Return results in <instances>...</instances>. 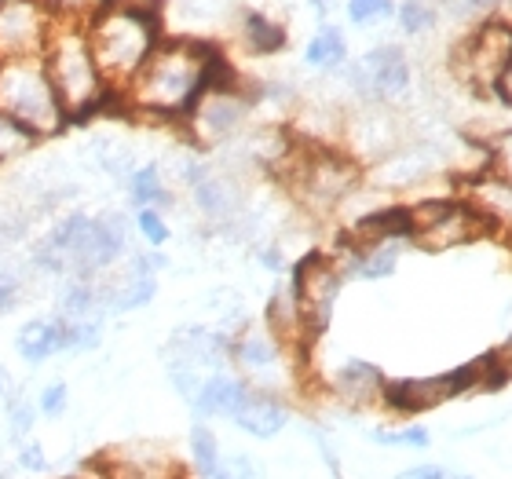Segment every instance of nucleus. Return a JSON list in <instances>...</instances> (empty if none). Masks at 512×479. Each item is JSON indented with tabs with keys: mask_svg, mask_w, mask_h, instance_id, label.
<instances>
[{
	"mask_svg": "<svg viewBox=\"0 0 512 479\" xmlns=\"http://www.w3.org/2000/svg\"><path fill=\"white\" fill-rule=\"evenodd\" d=\"M22 297H26V275L4 267V271H0V319L19 308Z\"/></svg>",
	"mask_w": 512,
	"mask_h": 479,
	"instance_id": "44",
	"label": "nucleus"
},
{
	"mask_svg": "<svg viewBox=\"0 0 512 479\" xmlns=\"http://www.w3.org/2000/svg\"><path fill=\"white\" fill-rule=\"evenodd\" d=\"M132 253V220L121 209L99 216L66 213L30 245V271L55 282H96Z\"/></svg>",
	"mask_w": 512,
	"mask_h": 479,
	"instance_id": "2",
	"label": "nucleus"
},
{
	"mask_svg": "<svg viewBox=\"0 0 512 479\" xmlns=\"http://www.w3.org/2000/svg\"><path fill=\"white\" fill-rule=\"evenodd\" d=\"M395 19H399V30L410 33V37H421V33L436 30L439 22V11L432 0H403L399 8H395Z\"/></svg>",
	"mask_w": 512,
	"mask_h": 479,
	"instance_id": "34",
	"label": "nucleus"
},
{
	"mask_svg": "<svg viewBox=\"0 0 512 479\" xmlns=\"http://www.w3.org/2000/svg\"><path fill=\"white\" fill-rule=\"evenodd\" d=\"M498 8H502V0H439L436 11H443L454 22H487V15H494Z\"/></svg>",
	"mask_w": 512,
	"mask_h": 479,
	"instance_id": "39",
	"label": "nucleus"
},
{
	"mask_svg": "<svg viewBox=\"0 0 512 479\" xmlns=\"http://www.w3.org/2000/svg\"><path fill=\"white\" fill-rule=\"evenodd\" d=\"M4 421H8V439L11 443H19V439L37 432L41 414H37V406H33L30 395H22V388H19V392L8 399V406H4Z\"/></svg>",
	"mask_w": 512,
	"mask_h": 479,
	"instance_id": "32",
	"label": "nucleus"
},
{
	"mask_svg": "<svg viewBox=\"0 0 512 479\" xmlns=\"http://www.w3.org/2000/svg\"><path fill=\"white\" fill-rule=\"evenodd\" d=\"M344 81L355 92L359 103H381L395 107L410 92V63L399 44H377L363 59L348 63Z\"/></svg>",
	"mask_w": 512,
	"mask_h": 479,
	"instance_id": "9",
	"label": "nucleus"
},
{
	"mask_svg": "<svg viewBox=\"0 0 512 479\" xmlns=\"http://www.w3.org/2000/svg\"><path fill=\"white\" fill-rule=\"evenodd\" d=\"M11 465L26 476H44L52 469V458H48V447H44L37 436H26L19 443H11Z\"/></svg>",
	"mask_w": 512,
	"mask_h": 479,
	"instance_id": "35",
	"label": "nucleus"
},
{
	"mask_svg": "<svg viewBox=\"0 0 512 479\" xmlns=\"http://www.w3.org/2000/svg\"><path fill=\"white\" fill-rule=\"evenodd\" d=\"M286 344L278 341L267 326H253L231 337V366H238V377L253 388V392L278 395V388H286L289 366H286Z\"/></svg>",
	"mask_w": 512,
	"mask_h": 479,
	"instance_id": "10",
	"label": "nucleus"
},
{
	"mask_svg": "<svg viewBox=\"0 0 512 479\" xmlns=\"http://www.w3.org/2000/svg\"><path fill=\"white\" fill-rule=\"evenodd\" d=\"M107 0H48V8H52L55 19L63 22H81L85 26L99 8H103Z\"/></svg>",
	"mask_w": 512,
	"mask_h": 479,
	"instance_id": "43",
	"label": "nucleus"
},
{
	"mask_svg": "<svg viewBox=\"0 0 512 479\" xmlns=\"http://www.w3.org/2000/svg\"><path fill=\"white\" fill-rule=\"evenodd\" d=\"M213 479H267V476H264V465H260L253 454L231 450V454L220 458V469H216Z\"/></svg>",
	"mask_w": 512,
	"mask_h": 479,
	"instance_id": "41",
	"label": "nucleus"
},
{
	"mask_svg": "<svg viewBox=\"0 0 512 479\" xmlns=\"http://www.w3.org/2000/svg\"><path fill=\"white\" fill-rule=\"evenodd\" d=\"M370 439L377 447H392V450H425L432 443L428 428L421 425H388V428H370Z\"/></svg>",
	"mask_w": 512,
	"mask_h": 479,
	"instance_id": "33",
	"label": "nucleus"
},
{
	"mask_svg": "<svg viewBox=\"0 0 512 479\" xmlns=\"http://www.w3.org/2000/svg\"><path fill=\"white\" fill-rule=\"evenodd\" d=\"M176 180L191 191L194 209L209 220L213 227L235 224L246 213V198L238 191V183L227 172L213 169L202 158H176Z\"/></svg>",
	"mask_w": 512,
	"mask_h": 479,
	"instance_id": "11",
	"label": "nucleus"
},
{
	"mask_svg": "<svg viewBox=\"0 0 512 479\" xmlns=\"http://www.w3.org/2000/svg\"><path fill=\"white\" fill-rule=\"evenodd\" d=\"M33 406L44 421H63L66 410H70V384L66 381H48L41 392L33 395Z\"/></svg>",
	"mask_w": 512,
	"mask_h": 479,
	"instance_id": "38",
	"label": "nucleus"
},
{
	"mask_svg": "<svg viewBox=\"0 0 512 479\" xmlns=\"http://www.w3.org/2000/svg\"><path fill=\"white\" fill-rule=\"evenodd\" d=\"M242 41L256 55H275L286 48V26L264 11H242Z\"/></svg>",
	"mask_w": 512,
	"mask_h": 479,
	"instance_id": "27",
	"label": "nucleus"
},
{
	"mask_svg": "<svg viewBox=\"0 0 512 479\" xmlns=\"http://www.w3.org/2000/svg\"><path fill=\"white\" fill-rule=\"evenodd\" d=\"M0 110L37 139H52L70 125L41 59L0 63Z\"/></svg>",
	"mask_w": 512,
	"mask_h": 479,
	"instance_id": "5",
	"label": "nucleus"
},
{
	"mask_svg": "<svg viewBox=\"0 0 512 479\" xmlns=\"http://www.w3.org/2000/svg\"><path fill=\"white\" fill-rule=\"evenodd\" d=\"M0 479H11V472H8V465H4V461H0Z\"/></svg>",
	"mask_w": 512,
	"mask_h": 479,
	"instance_id": "50",
	"label": "nucleus"
},
{
	"mask_svg": "<svg viewBox=\"0 0 512 479\" xmlns=\"http://www.w3.org/2000/svg\"><path fill=\"white\" fill-rule=\"evenodd\" d=\"M231 425L238 432H246L249 439H278L289 428V406L278 395L267 392H249V399L242 403Z\"/></svg>",
	"mask_w": 512,
	"mask_h": 479,
	"instance_id": "24",
	"label": "nucleus"
},
{
	"mask_svg": "<svg viewBox=\"0 0 512 479\" xmlns=\"http://www.w3.org/2000/svg\"><path fill=\"white\" fill-rule=\"evenodd\" d=\"M487 172L512 183V128H502L487 139Z\"/></svg>",
	"mask_w": 512,
	"mask_h": 479,
	"instance_id": "40",
	"label": "nucleus"
},
{
	"mask_svg": "<svg viewBox=\"0 0 512 479\" xmlns=\"http://www.w3.org/2000/svg\"><path fill=\"white\" fill-rule=\"evenodd\" d=\"M249 114H253V96L235 77V81H213L180 125L191 132L198 147H224L235 136H242Z\"/></svg>",
	"mask_w": 512,
	"mask_h": 479,
	"instance_id": "7",
	"label": "nucleus"
},
{
	"mask_svg": "<svg viewBox=\"0 0 512 479\" xmlns=\"http://www.w3.org/2000/svg\"><path fill=\"white\" fill-rule=\"evenodd\" d=\"M344 143H348V158L352 161H370L377 165L381 158L395 154L403 147V121L395 118L392 107H381V103H363L352 118L344 121Z\"/></svg>",
	"mask_w": 512,
	"mask_h": 479,
	"instance_id": "15",
	"label": "nucleus"
},
{
	"mask_svg": "<svg viewBox=\"0 0 512 479\" xmlns=\"http://www.w3.org/2000/svg\"><path fill=\"white\" fill-rule=\"evenodd\" d=\"M348 59V44H344V33L337 26H319L315 37L304 48V63L311 70H337Z\"/></svg>",
	"mask_w": 512,
	"mask_h": 479,
	"instance_id": "29",
	"label": "nucleus"
},
{
	"mask_svg": "<svg viewBox=\"0 0 512 479\" xmlns=\"http://www.w3.org/2000/svg\"><path fill=\"white\" fill-rule=\"evenodd\" d=\"M458 479H472V476H458Z\"/></svg>",
	"mask_w": 512,
	"mask_h": 479,
	"instance_id": "51",
	"label": "nucleus"
},
{
	"mask_svg": "<svg viewBox=\"0 0 512 479\" xmlns=\"http://www.w3.org/2000/svg\"><path fill=\"white\" fill-rule=\"evenodd\" d=\"M512 59V22L487 19L476 26L469 41L458 52V74L469 81L476 92H494L502 81V70Z\"/></svg>",
	"mask_w": 512,
	"mask_h": 479,
	"instance_id": "12",
	"label": "nucleus"
},
{
	"mask_svg": "<svg viewBox=\"0 0 512 479\" xmlns=\"http://www.w3.org/2000/svg\"><path fill=\"white\" fill-rule=\"evenodd\" d=\"M55 15L48 0H0V63L41 59Z\"/></svg>",
	"mask_w": 512,
	"mask_h": 479,
	"instance_id": "14",
	"label": "nucleus"
},
{
	"mask_svg": "<svg viewBox=\"0 0 512 479\" xmlns=\"http://www.w3.org/2000/svg\"><path fill=\"white\" fill-rule=\"evenodd\" d=\"M384 373L374 362L366 359H348L341 362L330 377V392L348 406H374L384 399Z\"/></svg>",
	"mask_w": 512,
	"mask_h": 479,
	"instance_id": "23",
	"label": "nucleus"
},
{
	"mask_svg": "<svg viewBox=\"0 0 512 479\" xmlns=\"http://www.w3.org/2000/svg\"><path fill=\"white\" fill-rule=\"evenodd\" d=\"M41 63H44V70H48V81H52L55 96L63 103L70 125L92 118L99 110H107L110 99H118V92H110L103 74H99L96 55L88 48V37L81 22L55 19L52 37L44 44Z\"/></svg>",
	"mask_w": 512,
	"mask_h": 479,
	"instance_id": "4",
	"label": "nucleus"
},
{
	"mask_svg": "<svg viewBox=\"0 0 512 479\" xmlns=\"http://www.w3.org/2000/svg\"><path fill=\"white\" fill-rule=\"evenodd\" d=\"M289 172V187L311 213H330L363 183V165L330 147H297L278 165Z\"/></svg>",
	"mask_w": 512,
	"mask_h": 479,
	"instance_id": "6",
	"label": "nucleus"
},
{
	"mask_svg": "<svg viewBox=\"0 0 512 479\" xmlns=\"http://www.w3.org/2000/svg\"><path fill=\"white\" fill-rule=\"evenodd\" d=\"M472 384H480V362H472L465 370H454L447 377H410V381H388L384 384V399L399 414H421L432 406L447 403L454 395L469 392Z\"/></svg>",
	"mask_w": 512,
	"mask_h": 479,
	"instance_id": "16",
	"label": "nucleus"
},
{
	"mask_svg": "<svg viewBox=\"0 0 512 479\" xmlns=\"http://www.w3.org/2000/svg\"><path fill=\"white\" fill-rule=\"evenodd\" d=\"M15 392H19V384H15V377L8 373V366H0V410L8 406V399H11Z\"/></svg>",
	"mask_w": 512,
	"mask_h": 479,
	"instance_id": "47",
	"label": "nucleus"
},
{
	"mask_svg": "<svg viewBox=\"0 0 512 479\" xmlns=\"http://www.w3.org/2000/svg\"><path fill=\"white\" fill-rule=\"evenodd\" d=\"M392 479H450V472L443 465H414V469L395 472Z\"/></svg>",
	"mask_w": 512,
	"mask_h": 479,
	"instance_id": "45",
	"label": "nucleus"
},
{
	"mask_svg": "<svg viewBox=\"0 0 512 479\" xmlns=\"http://www.w3.org/2000/svg\"><path fill=\"white\" fill-rule=\"evenodd\" d=\"M15 355L30 370L66 355V322L59 315H41V319L22 322L19 333H15Z\"/></svg>",
	"mask_w": 512,
	"mask_h": 479,
	"instance_id": "21",
	"label": "nucleus"
},
{
	"mask_svg": "<svg viewBox=\"0 0 512 479\" xmlns=\"http://www.w3.org/2000/svg\"><path fill=\"white\" fill-rule=\"evenodd\" d=\"M37 143H41V139L33 136V132H26L19 121L8 118V114L0 110V165H8V161H22L33 147H37Z\"/></svg>",
	"mask_w": 512,
	"mask_h": 479,
	"instance_id": "31",
	"label": "nucleus"
},
{
	"mask_svg": "<svg viewBox=\"0 0 512 479\" xmlns=\"http://www.w3.org/2000/svg\"><path fill=\"white\" fill-rule=\"evenodd\" d=\"M213 81H235V70L213 44L161 37L139 74L121 88V103L150 121H183Z\"/></svg>",
	"mask_w": 512,
	"mask_h": 479,
	"instance_id": "1",
	"label": "nucleus"
},
{
	"mask_svg": "<svg viewBox=\"0 0 512 479\" xmlns=\"http://www.w3.org/2000/svg\"><path fill=\"white\" fill-rule=\"evenodd\" d=\"M96 293L107 315H128V311L147 308L150 300L158 297V275L143 271L132 256H125L121 264L96 278Z\"/></svg>",
	"mask_w": 512,
	"mask_h": 479,
	"instance_id": "18",
	"label": "nucleus"
},
{
	"mask_svg": "<svg viewBox=\"0 0 512 479\" xmlns=\"http://www.w3.org/2000/svg\"><path fill=\"white\" fill-rule=\"evenodd\" d=\"M187 447H191V465L194 472L202 479H213L216 469H220V439H216V432L205 421H194L191 432H187Z\"/></svg>",
	"mask_w": 512,
	"mask_h": 479,
	"instance_id": "30",
	"label": "nucleus"
},
{
	"mask_svg": "<svg viewBox=\"0 0 512 479\" xmlns=\"http://www.w3.org/2000/svg\"><path fill=\"white\" fill-rule=\"evenodd\" d=\"M487 231L480 216L458 198H421L410 205V238L428 253H447L469 245Z\"/></svg>",
	"mask_w": 512,
	"mask_h": 479,
	"instance_id": "8",
	"label": "nucleus"
},
{
	"mask_svg": "<svg viewBox=\"0 0 512 479\" xmlns=\"http://www.w3.org/2000/svg\"><path fill=\"white\" fill-rule=\"evenodd\" d=\"M85 37L107 88L121 96V88L139 74V66L165 37L158 0H107L85 22Z\"/></svg>",
	"mask_w": 512,
	"mask_h": 479,
	"instance_id": "3",
	"label": "nucleus"
},
{
	"mask_svg": "<svg viewBox=\"0 0 512 479\" xmlns=\"http://www.w3.org/2000/svg\"><path fill=\"white\" fill-rule=\"evenodd\" d=\"M55 315L63 322H96L107 319V311L99 304L96 282H63L59 289V308Z\"/></svg>",
	"mask_w": 512,
	"mask_h": 479,
	"instance_id": "26",
	"label": "nucleus"
},
{
	"mask_svg": "<svg viewBox=\"0 0 512 479\" xmlns=\"http://www.w3.org/2000/svg\"><path fill=\"white\" fill-rule=\"evenodd\" d=\"M461 202L469 205L487 227H505V231H512V183L502 180V176H494V172L472 176V180L465 183V198H461Z\"/></svg>",
	"mask_w": 512,
	"mask_h": 479,
	"instance_id": "22",
	"label": "nucleus"
},
{
	"mask_svg": "<svg viewBox=\"0 0 512 479\" xmlns=\"http://www.w3.org/2000/svg\"><path fill=\"white\" fill-rule=\"evenodd\" d=\"M125 194L132 209H169L172 205V191L169 183H165V172H161L158 161H143L136 165V172L125 180Z\"/></svg>",
	"mask_w": 512,
	"mask_h": 479,
	"instance_id": "25",
	"label": "nucleus"
},
{
	"mask_svg": "<svg viewBox=\"0 0 512 479\" xmlns=\"http://www.w3.org/2000/svg\"><path fill=\"white\" fill-rule=\"evenodd\" d=\"M344 286L341 267L333 264L330 253H308L293 267V293H297L300 315L311 337H319L333 319V304Z\"/></svg>",
	"mask_w": 512,
	"mask_h": 479,
	"instance_id": "13",
	"label": "nucleus"
},
{
	"mask_svg": "<svg viewBox=\"0 0 512 479\" xmlns=\"http://www.w3.org/2000/svg\"><path fill=\"white\" fill-rule=\"evenodd\" d=\"M392 0H348V22L352 26H377V22L392 19Z\"/></svg>",
	"mask_w": 512,
	"mask_h": 479,
	"instance_id": "42",
	"label": "nucleus"
},
{
	"mask_svg": "<svg viewBox=\"0 0 512 479\" xmlns=\"http://www.w3.org/2000/svg\"><path fill=\"white\" fill-rule=\"evenodd\" d=\"M132 231H136L150 249H165V245L172 242V227L161 209H136V216H132Z\"/></svg>",
	"mask_w": 512,
	"mask_h": 479,
	"instance_id": "36",
	"label": "nucleus"
},
{
	"mask_svg": "<svg viewBox=\"0 0 512 479\" xmlns=\"http://www.w3.org/2000/svg\"><path fill=\"white\" fill-rule=\"evenodd\" d=\"M103 348V319L66 322V355H92Z\"/></svg>",
	"mask_w": 512,
	"mask_h": 479,
	"instance_id": "37",
	"label": "nucleus"
},
{
	"mask_svg": "<svg viewBox=\"0 0 512 479\" xmlns=\"http://www.w3.org/2000/svg\"><path fill=\"white\" fill-rule=\"evenodd\" d=\"M439 158H443V154H439L436 147H428V143H421V147H406L403 143L395 154L381 158L374 169H370L374 191H381V194L410 191L417 183H425L428 176H436Z\"/></svg>",
	"mask_w": 512,
	"mask_h": 479,
	"instance_id": "19",
	"label": "nucleus"
},
{
	"mask_svg": "<svg viewBox=\"0 0 512 479\" xmlns=\"http://www.w3.org/2000/svg\"><path fill=\"white\" fill-rule=\"evenodd\" d=\"M256 260H260L264 267H271V271H282V267H286V260H282V249H278V245H260V249H256Z\"/></svg>",
	"mask_w": 512,
	"mask_h": 479,
	"instance_id": "46",
	"label": "nucleus"
},
{
	"mask_svg": "<svg viewBox=\"0 0 512 479\" xmlns=\"http://www.w3.org/2000/svg\"><path fill=\"white\" fill-rule=\"evenodd\" d=\"M494 92H498V99H502L505 107H512V59H509V66L502 70V81H498V88H494Z\"/></svg>",
	"mask_w": 512,
	"mask_h": 479,
	"instance_id": "48",
	"label": "nucleus"
},
{
	"mask_svg": "<svg viewBox=\"0 0 512 479\" xmlns=\"http://www.w3.org/2000/svg\"><path fill=\"white\" fill-rule=\"evenodd\" d=\"M99 479H180V465L154 439H128L96 461Z\"/></svg>",
	"mask_w": 512,
	"mask_h": 479,
	"instance_id": "17",
	"label": "nucleus"
},
{
	"mask_svg": "<svg viewBox=\"0 0 512 479\" xmlns=\"http://www.w3.org/2000/svg\"><path fill=\"white\" fill-rule=\"evenodd\" d=\"M249 392H253V388H249L238 373H227V370L209 373L202 381V388H198V395H194L191 410L198 421H216V417L231 421V417L242 410V403L249 399Z\"/></svg>",
	"mask_w": 512,
	"mask_h": 479,
	"instance_id": "20",
	"label": "nucleus"
},
{
	"mask_svg": "<svg viewBox=\"0 0 512 479\" xmlns=\"http://www.w3.org/2000/svg\"><path fill=\"white\" fill-rule=\"evenodd\" d=\"M92 165H96L103 176H110L114 183H125L132 172H136V154L125 139L118 136H99L92 139Z\"/></svg>",
	"mask_w": 512,
	"mask_h": 479,
	"instance_id": "28",
	"label": "nucleus"
},
{
	"mask_svg": "<svg viewBox=\"0 0 512 479\" xmlns=\"http://www.w3.org/2000/svg\"><path fill=\"white\" fill-rule=\"evenodd\" d=\"M311 8L319 11V15H330V8H333V0H311Z\"/></svg>",
	"mask_w": 512,
	"mask_h": 479,
	"instance_id": "49",
	"label": "nucleus"
}]
</instances>
